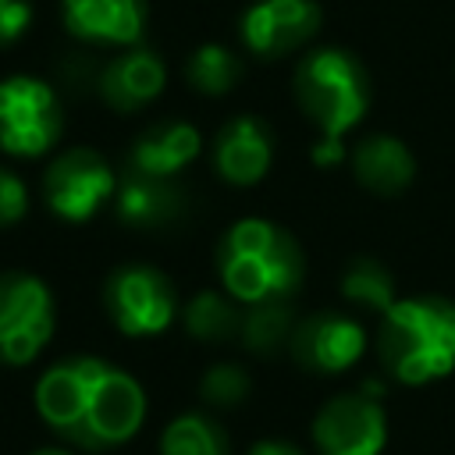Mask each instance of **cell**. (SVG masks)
Instances as JSON below:
<instances>
[{
  "label": "cell",
  "mask_w": 455,
  "mask_h": 455,
  "mask_svg": "<svg viewBox=\"0 0 455 455\" xmlns=\"http://www.w3.org/2000/svg\"><path fill=\"white\" fill-rule=\"evenodd\" d=\"M203 153V135L192 121H156L128 146V167L153 178H178Z\"/></svg>",
  "instance_id": "obj_15"
},
{
  "label": "cell",
  "mask_w": 455,
  "mask_h": 455,
  "mask_svg": "<svg viewBox=\"0 0 455 455\" xmlns=\"http://www.w3.org/2000/svg\"><path fill=\"white\" fill-rule=\"evenodd\" d=\"M188 206L178 178H153L139 171H124L114 192V217L128 228H164L178 220Z\"/></svg>",
  "instance_id": "obj_16"
},
{
  "label": "cell",
  "mask_w": 455,
  "mask_h": 455,
  "mask_svg": "<svg viewBox=\"0 0 455 455\" xmlns=\"http://www.w3.org/2000/svg\"><path fill=\"white\" fill-rule=\"evenodd\" d=\"M25 213H28V188L11 167L0 164V231L21 224Z\"/></svg>",
  "instance_id": "obj_24"
},
{
  "label": "cell",
  "mask_w": 455,
  "mask_h": 455,
  "mask_svg": "<svg viewBox=\"0 0 455 455\" xmlns=\"http://www.w3.org/2000/svg\"><path fill=\"white\" fill-rule=\"evenodd\" d=\"M32 25V0H0V50L18 43Z\"/></svg>",
  "instance_id": "obj_25"
},
{
  "label": "cell",
  "mask_w": 455,
  "mask_h": 455,
  "mask_svg": "<svg viewBox=\"0 0 455 455\" xmlns=\"http://www.w3.org/2000/svg\"><path fill=\"white\" fill-rule=\"evenodd\" d=\"M181 323L196 341H228L238 338L242 327V302H235L224 288H203L181 306Z\"/></svg>",
  "instance_id": "obj_18"
},
{
  "label": "cell",
  "mask_w": 455,
  "mask_h": 455,
  "mask_svg": "<svg viewBox=\"0 0 455 455\" xmlns=\"http://www.w3.org/2000/svg\"><path fill=\"white\" fill-rule=\"evenodd\" d=\"M323 25L316 0H256L238 18V39L256 57H284L306 50Z\"/></svg>",
  "instance_id": "obj_10"
},
{
  "label": "cell",
  "mask_w": 455,
  "mask_h": 455,
  "mask_svg": "<svg viewBox=\"0 0 455 455\" xmlns=\"http://www.w3.org/2000/svg\"><path fill=\"white\" fill-rule=\"evenodd\" d=\"M316 455H380L387 448V412L377 380L331 395L313 416Z\"/></svg>",
  "instance_id": "obj_8"
},
{
  "label": "cell",
  "mask_w": 455,
  "mask_h": 455,
  "mask_svg": "<svg viewBox=\"0 0 455 455\" xmlns=\"http://www.w3.org/2000/svg\"><path fill=\"white\" fill-rule=\"evenodd\" d=\"M185 78L203 96H224L242 82V60L220 43H203L188 53Z\"/></svg>",
  "instance_id": "obj_22"
},
{
  "label": "cell",
  "mask_w": 455,
  "mask_h": 455,
  "mask_svg": "<svg viewBox=\"0 0 455 455\" xmlns=\"http://www.w3.org/2000/svg\"><path fill=\"white\" fill-rule=\"evenodd\" d=\"M377 355L391 380L423 387L455 370V302L444 295L395 299L380 313Z\"/></svg>",
  "instance_id": "obj_4"
},
{
  "label": "cell",
  "mask_w": 455,
  "mask_h": 455,
  "mask_svg": "<svg viewBox=\"0 0 455 455\" xmlns=\"http://www.w3.org/2000/svg\"><path fill=\"white\" fill-rule=\"evenodd\" d=\"M64 132V103L57 89L32 75L0 78V153L14 160L46 156Z\"/></svg>",
  "instance_id": "obj_6"
},
{
  "label": "cell",
  "mask_w": 455,
  "mask_h": 455,
  "mask_svg": "<svg viewBox=\"0 0 455 455\" xmlns=\"http://www.w3.org/2000/svg\"><path fill=\"white\" fill-rule=\"evenodd\" d=\"M28 455H75L71 444H43V448H32Z\"/></svg>",
  "instance_id": "obj_27"
},
{
  "label": "cell",
  "mask_w": 455,
  "mask_h": 455,
  "mask_svg": "<svg viewBox=\"0 0 455 455\" xmlns=\"http://www.w3.org/2000/svg\"><path fill=\"white\" fill-rule=\"evenodd\" d=\"M291 331H295V313H291L288 299H270V302L242 306L238 341L252 355H270V352L284 348L291 341Z\"/></svg>",
  "instance_id": "obj_19"
},
{
  "label": "cell",
  "mask_w": 455,
  "mask_h": 455,
  "mask_svg": "<svg viewBox=\"0 0 455 455\" xmlns=\"http://www.w3.org/2000/svg\"><path fill=\"white\" fill-rule=\"evenodd\" d=\"M355 181L373 196H402L416 178V156L412 149L387 132L363 135L355 149L348 153Z\"/></svg>",
  "instance_id": "obj_17"
},
{
  "label": "cell",
  "mask_w": 455,
  "mask_h": 455,
  "mask_svg": "<svg viewBox=\"0 0 455 455\" xmlns=\"http://www.w3.org/2000/svg\"><path fill=\"white\" fill-rule=\"evenodd\" d=\"M167 85V64L156 50L149 46H124L114 60H107V68L96 75V92L100 100L117 110V114H132L149 107Z\"/></svg>",
  "instance_id": "obj_14"
},
{
  "label": "cell",
  "mask_w": 455,
  "mask_h": 455,
  "mask_svg": "<svg viewBox=\"0 0 455 455\" xmlns=\"http://www.w3.org/2000/svg\"><path fill=\"white\" fill-rule=\"evenodd\" d=\"M288 352L302 370L320 373V377H334V373L352 370L363 359L366 331L359 320H352L345 313L320 309V313H309L295 323Z\"/></svg>",
  "instance_id": "obj_11"
},
{
  "label": "cell",
  "mask_w": 455,
  "mask_h": 455,
  "mask_svg": "<svg viewBox=\"0 0 455 455\" xmlns=\"http://www.w3.org/2000/svg\"><path fill=\"white\" fill-rule=\"evenodd\" d=\"M117 192V174L92 146L60 149L43 171V203L64 224H85Z\"/></svg>",
  "instance_id": "obj_9"
},
{
  "label": "cell",
  "mask_w": 455,
  "mask_h": 455,
  "mask_svg": "<svg viewBox=\"0 0 455 455\" xmlns=\"http://www.w3.org/2000/svg\"><path fill=\"white\" fill-rule=\"evenodd\" d=\"M291 92L316 132L313 164L334 167L345 156V135L370 110V78L355 53L341 46H313L302 53Z\"/></svg>",
  "instance_id": "obj_2"
},
{
  "label": "cell",
  "mask_w": 455,
  "mask_h": 455,
  "mask_svg": "<svg viewBox=\"0 0 455 455\" xmlns=\"http://www.w3.org/2000/svg\"><path fill=\"white\" fill-rule=\"evenodd\" d=\"M338 288H341V299H345V302H352V306H359V309H370V313H377V316L398 299V295H395V277H391V270H387L380 259H373V256H355V259L341 270Z\"/></svg>",
  "instance_id": "obj_21"
},
{
  "label": "cell",
  "mask_w": 455,
  "mask_h": 455,
  "mask_svg": "<svg viewBox=\"0 0 455 455\" xmlns=\"http://www.w3.org/2000/svg\"><path fill=\"white\" fill-rule=\"evenodd\" d=\"M36 416L78 451H107L132 441L146 423L142 384L103 355H64L32 387Z\"/></svg>",
  "instance_id": "obj_1"
},
{
  "label": "cell",
  "mask_w": 455,
  "mask_h": 455,
  "mask_svg": "<svg viewBox=\"0 0 455 455\" xmlns=\"http://www.w3.org/2000/svg\"><path fill=\"white\" fill-rule=\"evenodd\" d=\"M57 327L50 284L32 270H0V366H28Z\"/></svg>",
  "instance_id": "obj_7"
},
{
  "label": "cell",
  "mask_w": 455,
  "mask_h": 455,
  "mask_svg": "<svg viewBox=\"0 0 455 455\" xmlns=\"http://www.w3.org/2000/svg\"><path fill=\"white\" fill-rule=\"evenodd\" d=\"M249 391H252L249 370L238 363H213L199 380V398L213 409H235L249 398Z\"/></svg>",
  "instance_id": "obj_23"
},
{
  "label": "cell",
  "mask_w": 455,
  "mask_h": 455,
  "mask_svg": "<svg viewBox=\"0 0 455 455\" xmlns=\"http://www.w3.org/2000/svg\"><path fill=\"white\" fill-rule=\"evenodd\" d=\"M60 21L78 43L139 46L146 36V0H60Z\"/></svg>",
  "instance_id": "obj_13"
},
{
  "label": "cell",
  "mask_w": 455,
  "mask_h": 455,
  "mask_svg": "<svg viewBox=\"0 0 455 455\" xmlns=\"http://www.w3.org/2000/svg\"><path fill=\"white\" fill-rule=\"evenodd\" d=\"M245 455H302V448L291 444V441H284V437H263Z\"/></svg>",
  "instance_id": "obj_26"
},
{
  "label": "cell",
  "mask_w": 455,
  "mask_h": 455,
  "mask_svg": "<svg viewBox=\"0 0 455 455\" xmlns=\"http://www.w3.org/2000/svg\"><path fill=\"white\" fill-rule=\"evenodd\" d=\"M100 302L124 338H156L178 316L181 302L171 277L153 263H121L103 277Z\"/></svg>",
  "instance_id": "obj_5"
},
{
  "label": "cell",
  "mask_w": 455,
  "mask_h": 455,
  "mask_svg": "<svg viewBox=\"0 0 455 455\" xmlns=\"http://www.w3.org/2000/svg\"><path fill=\"white\" fill-rule=\"evenodd\" d=\"M213 263L220 288L242 306L291 299L306 277V256L299 238L263 217L235 220L220 235Z\"/></svg>",
  "instance_id": "obj_3"
},
{
  "label": "cell",
  "mask_w": 455,
  "mask_h": 455,
  "mask_svg": "<svg viewBox=\"0 0 455 455\" xmlns=\"http://www.w3.org/2000/svg\"><path fill=\"white\" fill-rule=\"evenodd\" d=\"M160 455H231V444L210 412H181L164 427Z\"/></svg>",
  "instance_id": "obj_20"
},
{
  "label": "cell",
  "mask_w": 455,
  "mask_h": 455,
  "mask_svg": "<svg viewBox=\"0 0 455 455\" xmlns=\"http://www.w3.org/2000/svg\"><path fill=\"white\" fill-rule=\"evenodd\" d=\"M274 164V132L256 114L224 121L213 135V171L231 188H252Z\"/></svg>",
  "instance_id": "obj_12"
}]
</instances>
